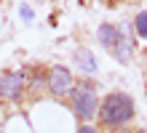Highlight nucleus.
<instances>
[{
  "instance_id": "obj_1",
  "label": "nucleus",
  "mask_w": 147,
  "mask_h": 133,
  "mask_svg": "<svg viewBox=\"0 0 147 133\" xmlns=\"http://www.w3.org/2000/svg\"><path fill=\"white\" fill-rule=\"evenodd\" d=\"M102 122L105 125H123V122L131 120V114H134V101H131V96H126V93H110L105 101H102Z\"/></svg>"
},
{
  "instance_id": "obj_2",
  "label": "nucleus",
  "mask_w": 147,
  "mask_h": 133,
  "mask_svg": "<svg viewBox=\"0 0 147 133\" xmlns=\"http://www.w3.org/2000/svg\"><path fill=\"white\" fill-rule=\"evenodd\" d=\"M72 109L78 117L91 120L96 114V91L91 85H78L72 88Z\"/></svg>"
},
{
  "instance_id": "obj_3",
  "label": "nucleus",
  "mask_w": 147,
  "mask_h": 133,
  "mask_svg": "<svg viewBox=\"0 0 147 133\" xmlns=\"http://www.w3.org/2000/svg\"><path fill=\"white\" fill-rule=\"evenodd\" d=\"M48 88L54 91L56 96H64L72 91V75L67 67H54L51 69V77H48Z\"/></svg>"
},
{
  "instance_id": "obj_4",
  "label": "nucleus",
  "mask_w": 147,
  "mask_h": 133,
  "mask_svg": "<svg viewBox=\"0 0 147 133\" xmlns=\"http://www.w3.org/2000/svg\"><path fill=\"white\" fill-rule=\"evenodd\" d=\"M24 88V75L22 72H5L0 75V96L3 99H16Z\"/></svg>"
},
{
  "instance_id": "obj_5",
  "label": "nucleus",
  "mask_w": 147,
  "mask_h": 133,
  "mask_svg": "<svg viewBox=\"0 0 147 133\" xmlns=\"http://www.w3.org/2000/svg\"><path fill=\"white\" fill-rule=\"evenodd\" d=\"M72 59H75V67L80 69V72H86V75H96V59H94V53H91L88 48H78Z\"/></svg>"
},
{
  "instance_id": "obj_6",
  "label": "nucleus",
  "mask_w": 147,
  "mask_h": 133,
  "mask_svg": "<svg viewBox=\"0 0 147 133\" xmlns=\"http://www.w3.org/2000/svg\"><path fill=\"white\" fill-rule=\"evenodd\" d=\"M112 56H115L118 61H123V64L131 59V40H128L126 29L118 32V40H115V45H112Z\"/></svg>"
},
{
  "instance_id": "obj_7",
  "label": "nucleus",
  "mask_w": 147,
  "mask_h": 133,
  "mask_svg": "<svg viewBox=\"0 0 147 133\" xmlns=\"http://www.w3.org/2000/svg\"><path fill=\"white\" fill-rule=\"evenodd\" d=\"M118 32H120V27H115V24H102V27H99V40H102V45L112 51V45H115V40H118Z\"/></svg>"
},
{
  "instance_id": "obj_8",
  "label": "nucleus",
  "mask_w": 147,
  "mask_h": 133,
  "mask_svg": "<svg viewBox=\"0 0 147 133\" xmlns=\"http://www.w3.org/2000/svg\"><path fill=\"white\" fill-rule=\"evenodd\" d=\"M134 24H136V35H139V37H144V40H147V11L136 13Z\"/></svg>"
},
{
  "instance_id": "obj_9",
  "label": "nucleus",
  "mask_w": 147,
  "mask_h": 133,
  "mask_svg": "<svg viewBox=\"0 0 147 133\" xmlns=\"http://www.w3.org/2000/svg\"><path fill=\"white\" fill-rule=\"evenodd\" d=\"M19 13H22V19H27V21L32 19V8H30V5H22V8H19Z\"/></svg>"
},
{
  "instance_id": "obj_10",
  "label": "nucleus",
  "mask_w": 147,
  "mask_h": 133,
  "mask_svg": "<svg viewBox=\"0 0 147 133\" xmlns=\"http://www.w3.org/2000/svg\"><path fill=\"white\" fill-rule=\"evenodd\" d=\"M78 133H96V130H94V128H88V125H83V128L78 130Z\"/></svg>"
},
{
  "instance_id": "obj_11",
  "label": "nucleus",
  "mask_w": 147,
  "mask_h": 133,
  "mask_svg": "<svg viewBox=\"0 0 147 133\" xmlns=\"http://www.w3.org/2000/svg\"><path fill=\"white\" fill-rule=\"evenodd\" d=\"M139 133H144V130H139Z\"/></svg>"
}]
</instances>
